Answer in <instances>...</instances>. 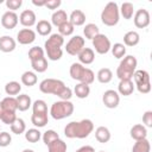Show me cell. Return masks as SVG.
Wrapping results in <instances>:
<instances>
[{"label":"cell","instance_id":"cell-9","mask_svg":"<svg viewBox=\"0 0 152 152\" xmlns=\"http://www.w3.org/2000/svg\"><path fill=\"white\" fill-rule=\"evenodd\" d=\"M91 43H93L94 50H95L99 55H106V53H108V52L110 51L112 44H110L109 38H108L106 34L99 33L96 37H94V38L91 39Z\"/></svg>","mask_w":152,"mask_h":152},{"label":"cell","instance_id":"cell-31","mask_svg":"<svg viewBox=\"0 0 152 152\" xmlns=\"http://www.w3.org/2000/svg\"><path fill=\"white\" fill-rule=\"evenodd\" d=\"M20 80H21V83L24 84V86H26V87H32V86H34L36 83H37V75L33 72V71H25V72H23V75H21V77H20Z\"/></svg>","mask_w":152,"mask_h":152},{"label":"cell","instance_id":"cell-5","mask_svg":"<svg viewBox=\"0 0 152 152\" xmlns=\"http://www.w3.org/2000/svg\"><path fill=\"white\" fill-rule=\"evenodd\" d=\"M137 64H138V61L134 56H132V55L125 56L121 59V62L116 69L118 78L120 81L121 80H132L133 74L137 70Z\"/></svg>","mask_w":152,"mask_h":152},{"label":"cell","instance_id":"cell-20","mask_svg":"<svg viewBox=\"0 0 152 152\" xmlns=\"http://www.w3.org/2000/svg\"><path fill=\"white\" fill-rule=\"evenodd\" d=\"M68 18L74 26H82L86 23V14L81 10H74Z\"/></svg>","mask_w":152,"mask_h":152},{"label":"cell","instance_id":"cell-6","mask_svg":"<svg viewBox=\"0 0 152 152\" xmlns=\"http://www.w3.org/2000/svg\"><path fill=\"white\" fill-rule=\"evenodd\" d=\"M72 113H74V104L71 101L59 100L53 102L50 108V115L55 120H62L69 118Z\"/></svg>","mask_w":152,"mask_h":152},{"label":"cell","instance_id":"cell-35","mask_svg":"<svg viewBox=\"0 0 152 152\" xmlns=\"http://www.w3.org/2000/svg\"><path fill=\"white\" fill-rule=\"evenodd\" d=\"M21 90V86L19 82L17 81H11L8 83H6L5 86V93L8 95V96H14V95H18Z\"/></svg>","mask_w":152,"mask_h":152},{"label":"cell","instance_id":"cell-56","mask_svg":"<svg viewBox=\"0 0 152 152\" xmlns=\"http://www.w3.org/2000/svg\"><path fill=\"white\" fill-rule=\"evenodd\" d=\"M0 95H1V94H0Z\"/></svg>","mask_w":152,"mask_h":152},{"label":"cell","instance_id":"cell-18","mask_svg":"<svg viewBox=\"0 0 152 152\" xmlns=\"http://www.w3.org/2000/svg\"><path fill=\"white\" fill-rule=\"evenodd\" d=\"M129 134H131V138L134 139L135 141L141 140V139H146L147 138V128L141 124H137L131 128Z\"/></svg>","mask_w":152,"mask_h":152},{"label":"cell","instance_id":"cell-3","mask_svg":"<svg viewBox=\"0 0 152 152\" xmlns=\"http://www.w3.org/2000/svg\"><path fill=\"white\" fill-rule=\"evenodd\" d=\"M63 44H64V37H62L59 33H52L45 40L44 48H45V52L48 55V58L50 61H59L62 58Z\"/></svg>","mask_w":152,"mask_h":152},{"label":"cell","instance_id":"cell-55","mask_svg":"<svg viewBox=\"0 0 152 152\" xmlns=\"http://www.w3.org/2000/svg\"><path fill=\"white\" fill-rule=\"evenodd\" d=\"M0 128H1V127H0Z\"/></svg>","mask_w":152,"mask_h":152},{"label":"cell","instance_id":"cell-36","mask_svg":"<svg viewBox=\"0 0 152 152\" xmlns=\"http://www.w3.org/2000/svg\"><path fill=\"white\" fill-rule=\"evenodd\" d=\"M11 127V132L19 135V134H23L25 133L26 131V125H25V121L21 119V118H17L15 121L10 126Z\"/></svg>","mask_w":152,"mask_h":152},{"label":"cell","instance_id":"cell-14","mask_svg":"<svg viewBox=\"0 0 152 152\" xmlns=\"http://www.w3.org/2000/svg\"><path fill=\"white\" fill-rule=\"evenodd\" d=\"M36 40V32L32 28H21L17 33V42L21 45L32 44Z\"/></svg>","mask_w":152,"mask_h":152},{"label":"cell","instance_id":"cell-24","mask_svg":"<svg viewBox=\"0 0 152 152\" xmlns=\"http://www.w3.org/2000/svg\"><path fill=\"white\" fill-rule=\"evenodd\" d=\"M140 42V36L137 31H128L124 34V45L125 46H135Z\"/></svg>","mask_w":152,"mask_h":152},{"label":"cell","instance_id":"cell-42","mask_svg":"<svg viewBox=\"0 0 152 152\" xmlns=\"http://www.w3.org/2000/svg\"><path fill=\"white\" fill-rule=\"evenodd\" d=\"M32 113H48V104L44 100H36L32 103Z\"/></svg>","mask_w":152,"mask_h":152},{"label":"cell","instance_id":"cell-33","mask_svg":"<svg viewBox=\"0 0 152 152\" xmlns=\"http://www.w3.org/2000/svg\"><path fill=\"white\" fill-rule=\"evenodd\" d=\"M99 33H100V30H99L97 25L94 24V23L87 24V25L84 26V28H83V34H84V37H86L87 39H93V38L96 37Z\"/></svg>","mask_w":152,"mask_h":152},{"label":"cell","instance_id":"cell-41","mask_svg":"<svg viewBox=\"0 0 152 152\" xmlns=\"http://www.w3.org/2000/svg\"><path fill=\"white\" fill-rule=\"evenodd\" d=\"M74 30H75V26L68 20L65 23H63L61 26H58V33L62 36V37H65V36H70L74 33Z\"/></svg>","mask_w":152,"mask_h":152},{"label":"cell","instance_id":"cell-26","mask_svg":"<svg viewBox=\"0 0 152 152\" xmlns=\"http://www.w3.org/2000/svg\"><path fill=\"white\" fill-rule=\"evenodd\" d=\"M51 30H52L51 23L48 21V20H45V19H42V20H39L36 24V31L40 36H48V34H50L51 33Z\"/></svg>","mask_w":152,"mask_h":152},{"label":"cell","instance_id":"cell-48","mask_svg":"<svg viewBox=\"0 0 152 152\" xmlns=\"http://www.w3.org/2000/svg\"><path fill=\"white\" fill-rule=\"evenodd\" d=\"M61 5H62L61 0H46L45 7H48L49 10H57Z\"/></svg>","mask_w":152,"mask_h":152},{"label":"cell","instance_id":"cell-4","mask_svg":"<svg viewBox=\"0 0 152 152\" xmlns=\"http://www.w3.org/2000/svg\"><path fill=\"white\" fill-rule=\"evenodd\" d=\"M69 74L71 76L72 80L78 81V83H84V84H91L95 80V74L93 72V70H90L89 68H86L83 64L81 63H72L70 65L69 69Z\"/></svg>","mask_w":152,"mask_h":152},{"label":"cell","instance_id":"cell-44","mask_svg":"<svg viewBox=\"0 0 152 152\" xmlns=\"http://www.w3.org/2000/svg\"><path fill=\"white\" fill-rule=\"evenodd\" d=\"M17 119V114L15 112H10V110H4L2 116H1V121L6 125H12Z\"/></svg>","mask_w":152,"mask_h":152},{"label":"cell","instance_id":"cell-52","mask_svg":"<svg viewBox=\"0 0 152 152\" xmlns=\"http://www.w3.org/2000/svg\"><path fill=\"white\" fill-rule=\"evenodd\" d=\"M21 152H34L33 150H31V148H25V150H23Z\"/></svg>","mask_w":152,"mask_h":152},{"label":"cell","instance_id":"cell-25","mask_svg":"<svg viewBox=\"0 0 152 152\" xmlns=\"http://www.w3.org/2000/svg\"><path fill=\"white\" fill-rule=\"evenodd\" d=\"M48 121H49L48 113H32L31 115V122L38 128L44 127L48 124Z\"/></svg>","mask_w":152,"mask_h":152},{"label":"cell","instance_id":"cell-43","mask_svg":"<svg viewBox=\"0 0 152 152\" xmlns=\"http://www.w3.org/2000/svg\"><path fill=\"white\" fill-rule=\"evenodd\" d=\"M28 58L30 61H33V59H38V58H42V57H45L44 55V50L40 48V46H33L28 50Z\"/></svg>","mask_w":152,"mask_h":152},{"label":"cell","instance_id":"cell-38","mask_svg":"<svg viewBox=\"0 0 152 152\" xmlns=\"http://www.w3.org/2000/svg\"><path fill=\"white\" fill-rule=\"evenodd\" d=\"M49 152H66V142L62 139H56L48 146Z\"/></svg>","mask_w":152,"mask_h":152},{"label":"cell","instance_id":"cell-40","mask_svg":"<svg viewBox=\"0 0 152 152\" xmlns=\"http://www.w3.org/2000/svg\"><path fill=\"white\" fill-rule=\"evenodd\" d=\"M42 139H43V142H44L46 146H49L52 141H55L56 139H59V135H58V133H57L56 131H53V129H48V131H45V132L43 133Z\"/></svg>","mask_w":152,"mask_h":152},{"label":"cell","instance_id":"cell-34","mask_svg":"<svg viewBox=\"0 0 152 152\" xmlns=\"http://www.w3.org/2000/svg\"><path fill=\"white\" fill-rule=\"evenodd\" d=\"M1 104H2V109L4 110H10V112H17V100L13 96H6L1 100Z\"/></svg>","mask_w":152,"mask_h":152},{"label":"cell","instance_id":"cell-29","mask_svg":"<svg viewBox=\"0 0 152 152\" xmlns=\"http://www.w3.org/2000/svg\"><path fill=\"white\" fill-rule=\"evenodd\" d=\"M150 151H151V144L147 138L137 140L132 147V152H150Z\"/></svg>","mask_w":152,"mask_h":152},{"label":"cell","instance_id":"cell-32","mask_svg":"<svg viewBox=\"0 0 152 152\" xmlns=\"http://www.w3.org/2000/svg\"><path fill=\"white\" fill-rule=\"evenodd\" d=\"M74 93L78 99H86L90 94V87L84 83H77L74 88Z\"/></svg>","mask_w":152,"mask_h":152},{"label":"cell","instance_id":"cell-19","mask_svg":"<svg viewBox=\"0 0 152 152\" xmlns=\"http://www.w3.org/2000/svg\"><path fill=\"white\" fill-rule=\"evenodd\" d=\"M77 57H78V61H80L78 63L86 64V65L91 64L95 59V52L90 48H83V50L77 55Z\"/></svg>","mask_w":152,"mask_h":152},{"label":"cell","instance_id":"cell-51","mask_svg":"<svg viewBox=\"0 0 152 152\" xmlns=\"http://www.w3.org/2000/svg\"><path fill=\"white\" fill-rule=\"evenodd\" d=\"M2 113H4V109H2V104L0 102V120H1V116H2Z\"/></svg>","mask_w":152,"mask_h":152},{"label":"cell","instance_id":"cell-17","mask_svg":"<svg viewBox=\"0 0 152 152\" xmlns=\"http://www.w3.org/2000/svg\"><path fill=\"white\" fill-rule=\"evenodd\" d=\"M134 83L132 80H121L118 84V94L124 96H129L134 91Z\"/></svg>","mask_w":152,"mask_h":152},{"label":"cell","instance_id":"cell-30","mask_svg":"<svg viewBox=\"0 0 152 152\" xmlns=\"http://www.w3.org/2000/svg\"><path fill=\"white\" fill-rule=\"evenodd\" d=\"M31 66L34 71L37 72H44L48 70V59L45 57H42V58H38V59H33L31 61Z\"/></svg>","mask_w":152,"mask_h":152},{"label":"cell","instance_id":"cell-2","mask_svg":"<svg viewBox=\"0 0 152 152\" xmlns=\"http://www.w3.org/2000/svg\"><path fill=\"white\" fill-rule=\"evenodd\" d=\"M94 131V124L90 119H83L81 121H71L64 127V135L69 139H84Z\"/></svg>","mask_w":152,"mask_h":152},{"label":"cell","instance_id":"cell-13","mask_svg":"<svg viewBox=\"0 0 152 152\" xmlns=\"http://www.w3.org/2000/svg\"><path fill=\"white\" fill-rule=\"evenodd\" d=\"M19 23V17L15 12L6 11L1 17V25L6 30H13Z\"/></svg>","mask_w":152,"mask_h":152},{"label":"cell","instance_id":"cell-8","mask_svg":"<svg viewBox=\"0 0 152 152\" xmlns=\"http://www.w3.org/2000/svg\"><path fill=\"white\" fill-rule=\"evenodd\" d=\"M132 78L134 80V87H137L139 93L148 94L151 91L150 74L146 70H135Z\"/></svg>","mask_w":152,"mask_h":152},{"label":"cell","instance_id":"cell-12","mask_svg":"<svg viewBox=\"0 0 152 152\" xmlns=\"http://www.w3.org/2000/svg\"><path fill=\"white\" fill-rule=\"evenodd\" d=\"M102 102L103 104L109 108V109H113V108H116L120 103V95L118 94L116 90H113V89H108L103 93L102 95Z\"/></svg>","mask_w":152,"mask_h":152},{"label":"cell","instance_id":"cell-16","mask_svg":"<svg viewBox=\"0 0 152 152\" xmlns=\"http://www.w3.org/2000/svg\"><path fill=\"white\" fill-rule=\"evenodd\" d=\"M17 46V42L11 36H1L0 37V51L8 53L14 51Z\"/></svg>","mask_w":152,"mask_h":152},{"label":"cell","instance_id":"cell-50","mask_svg":"<svg viewBox=\"0 0 152 152\" xmlns=\"http://www.w3.org/2000/svg\"><path fill=\"white\" fill-rule=\"evenodd\" d=\"M32 4H33L34 6H38V7H43V6H45V4H46V0H32Z\"/></svg>","mask_w":152,"mask_h":152},{"label":"cell","instance_id":"cell-23","mask_svg":"<svg viewBox=\"0 0 152 152\" xmlns=\"http://www.w3.org/2000/svg\"><path fill=\"white\" fill-rule=\"evenodd\" d=\"M68 20H69V18H68V14L64 10H57L51 15V24L57 26V27L61 26L63 23H65Z\"/></svg>","mask_w":152,"mask_h":152},{"label":"cell","instance_id":"cell-54","mask_svg":"<svg viewBox=\"0 0 152 152\" xmlns=\"http://www.w3.org/2000/svg\"><path fill=\"white\" fill-rule=\"evenodd\" d=\"M99 152H104V151H99Z\"/></svg>","mask_w":152,"mask_h":152},{"label":"cell","instance_id":"cell-21","mask_svg":"<svg viewBox=\"0 0 152 152\" xmlns=\"http://www.w3.org/2000/svg\"><path fill=\"white\" fill-rule=\"evenodd\" d=\"M15 100H17V108L20 112H25L32 106V100L27 94H20L15 97Z\"/></svg>","mask_w":152,"mask_h":152},{"label":"cell","instance_id":"cell-53","mask_svg":"<svg viewBox=\"0 0 152 152\" xmlns=\"http://www.w3.org/2000/svg\"><path fill=\"white\" fill-rule=\"evenodd\" d=\"M4 2V0H0V4H2Z\"/></svg>","mask_w":152,"mask_h":152},{"label":"cell","instance_id":"cell-27","mask_svg":"<svg viewBox=\"0 0 152 152\" xmlns=\"http://www.w3.org/2000/svg\"><path fill=\"white\" fill-rule=\"evenodd\" d=\"M119 12H120V14L124 17V19L129 20V19H132L133 15H134V6H133V4H131V2H124V4L121 5V7L119 8Z\"/></svg>","mask_w":152,"mask_h":152},{"label":"cell","instance_id":"cell-28","mask_svg":"<svg viewBox=\"0 0 152 152\" xmlns=\"http://www.w3.org/2000/svg\"><path fill=\"white\" fill-rule=\"evenodd\" d=\"M96 78L100 83H109L113 78V72L109 68H102L97 71Z\"/></svg>","mask_w":152,"mask_h":152},{"label":"cell","instance_id":"cell-46","mask_svg":"<svg viewBox=\"0 0 152 152\" xmlns=\"http://www.w3.org/2000/svg\"><path fill=\"white\" fill-rule=\"evenodd\" d=\"M5 4H6V7H7L10 11L14 12V11H17V10H19V8L21 7L23 0H6Z\"/></svg>","mask_w":152,"mask_h":152},{"label":"cell","instance_id":"cell-39","mask_svg":"<svg viewBox=\"0 0 152 152\" xmlns=\"http://www.w3.org/2000/svg\"><path fill=\"white\" fill-rule=\"evenodd\" d=\"M110 51L115 58H124L126 56V46L122 43H115L110 48Z\"/></svg>","mask_w":152,"mask_h":152},{"label":"cell","instance_id":"cell-15","mask_svg":"<svg viewBox=\"0 0 152 152\" xmlns=\"http://www.w3.org/2000/svg\"><path fill=\"white\" fill-rule=\"evenodd\" d=\"M19 21L23 26H25L26 28L33 26L37 24V18H36V13L32 10H24L20 15H19Z\"/></svg>","mask_w":152,"mask_h":152},{"label":"cell","instance_id":"cell-7","mask_svg":"<svg viewBox=\"0 0 152 152\" xmlns=\"http://www.w3.org/2000/svg\"><path fill=\"white\" fill-rule=\"evenodd\" d=\"M120 20L119 6L114 1L107 2L101 12V21L106 26H115Z\"/></svg>","mask_w":152,"mask_h":152},{"label":"cell","instance_id":"cell-10","mask_svg":"<svg viewBox=\"0 0 152 152\" xmlns=\"http://www.w3.org/2000/svg\"><path fill=\"white\" fill-rule=\"evenodd\" d=\"M86 40L82 36H74L69 39V42L65 45V51L66 53L71 56H77L84 48Z\"/></svg>","mask_w":152,"mask_h":152},{"label":"cell","instance_id":"cell-45","mask_svg":"<svg viewBox=\"0 0 152 152\" xmlns=\"http://www.w3.org/2000/svg\"><path fill=\"white\" fill-rule=\"evenodd\" d=\"M12 142V137L8 132H0V147H7Z\"/></svg>","mask_w":152,"mask_h":152},{"label":"cell","instance_id":"cell-22","mask_svg":"<svg viewBox=\"0 0 152 152\" xmlns=\"http://www.w3.org/2000/svg\"><path fill=\"white\" fill-rule=\"evenodd\" d=\"M95 139L101 142V144H106L110 140V132L106 126H99L95 129Z\"/></svg>","mask_w":152,"mask_h":152},{"label":"cell","instance_id":"cell-37","mask_svg":"<svg viewBox=\"0 0 152 152\" xmlns=\"http://www.w3.org/2000/svg\"><path fill=\"white\" fill-rule=\"evenodd\" d=\"M42 138V132L38 129V128H30L27 131H25V139L28 141V142H37L39 141Z\"/></svg>","mask_w":152,"mask_h":152},{"label":"cell","instance_id":"cell-47","mask_svg":"<svg viewBox=\"0 0 152 152\" xmlns=\"http://www.w3.org/2000/svg\"><path fill=\"white\" fill-rule=\"evenodd\" d=\"M142 122L145 127H152V110H146L142 114Z\"/></svg>","mask_w":152,"mask_h":152},{"label":"cell","instance_id":"cell-1","mask_svg":"<svg viewBox=\"0 0 152 152\" xmlns=\"http://www.w3.org/2000/svg\"><path fill=\"white\" fill-rule=\"evenodd\" d=\"M39 90L44 94H51L58 96L61 100L70 101L72 91L64 84L63 81L57 78H45L39 83Z\"/></svg>","mask_w":152,"mask_h":152},{"label":"cell","instance_id":"cell-49","mask_svg":"<svg viewBox=\"0 0 152 152\" xmlns=\"http://www.w3.org/2000/svg\"><path fill=\"white\" fill-rule=\"evenodd\" d=\"M76 152H95V148L90 145H84V146H81L80 148H77Z\"/></svg>","mask_w":152,"mask_h":152},{"label":"cell","instance_id":"cell-11","mask_svg":"<svg viewBox=\"0 0 152 152\" xmlns=\"http://www.w3.org/2000/svg\"><path fill=\"white\" fill-rule=\"evenodd\" d=\"M133 21H134V25L138 27V28H145L150 25V21H151V18H150V12L145 8H140V10H137L134 12V15H133Z\"/></svg>","mask_w":152,"mask_h":152}]
</instances>
